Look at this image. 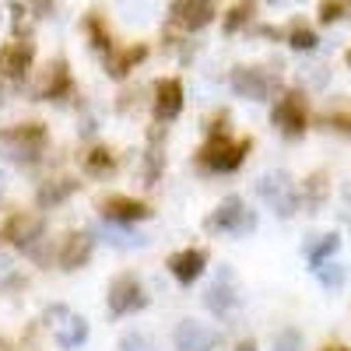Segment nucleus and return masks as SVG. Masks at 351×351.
<instances>
[{"instance_id": "72a5a7b5", "label": "nucleus", "mask_w": 351, "mask_h": 351, "mask_svg": "<svg viewBox=\"0 0 351 351\" xmlns=\"http://www.w3.org/2000/svg\"><path fill=\"white\" fill-rule=\"evenodd\" d=\"M236 351H256V344H253V341H243V344H239Z\"/></svg>"}, {"instance_id": "7c9ffc66", "label": "nucleus", "mask_w": 351, "mask_h": 351, "mask_svg": "<svg viewBox=\"0 0 351 351\" xmlns=\"http://www.w3.org/2000/svg\"><path fill=\"white\" fill-rule=\"evenodd\" d=\"M302 348V334L299 330H281L274 334V351H299Z\"/></svg>"}, {"instance_id": "1a4fd4ad", "label": "nucleus", "mask_w": 351, "mask_h": 351, "mask_svg": "<svg viewBox=\"0 0 351 351\" xmlns=\"http://www.w3.org/2000/svg\"><path fill=\"white\" fill-rule=\"evenodd\" d=\"M172 341H176V351H215L221 344V334L197 324V319H183V324L176 327Z\"/></svg>"}, {"instance_id": "0eeeda50", "label": "nucleus", "mask_w": 351, "mask_h": 351, "mask_svg": "<svg viewBox=\"0 0 351 351\" xmlns=\"http://www.w3.org/2000/svg\"><path fill=\"white\" fill-rule=\"evenodd\" d=\"M215 8H218V0H172L169 18H172V25L186 28V32H197V28L211 25Z\"/></svg>"}, {"instance_id": "4468645a", "label": "nucleus", "mask_w": 351, "mask_h": 351, "mask_svg": "<svg viewBox=\"0 0 351 351\" xmlns=\"http://www.w3.org/2000/svg\"><path fill=\"white\" fill-rule=\"evenodd\" d=\"M180 109H183V84L176 81V77L158 81L155 84V116H158L162 123H169V120L180 116Z\"/></svg>"}, {"instance_id": "a878e982", "label": "nucleus", "mask_w": 351, "mask_h": 351, "mask_svg": "<svg viewBox=\"0 0 351 351\" xmlns=\"http://www.w3.org/2000/svg\"><path fill=\"white\" fill-rule=\"evenodd\" d=\"M348 11H351V0H324V4H319V21L330 25V21L344 18Z\"/></svg>"}, {"instance_id": "cd10ccee", "label": "nucleus", "mask_w": 351, "mask_h": 351, "mask_svg": "<svg viewBox=\"0 0 351 351\" xmlns=\"http://www.w3.org/2000/svg\"><path fill=\"white\" fill-rule=\"evenodd\" d=\"M84 28H88V36H92V46H95V49H102V53H109V49H112V39H109V32L102 28V21H99V18H88V21H84Z\"/></svg>"}, {"instance_id": "9b49d317", "label": "nucleus", "mask_w": 351, "mask_h": 351, "mask_svg": "<svg viewBox=\"0 0 351 351\" xmlns=\"http://www.w3.org/2000/svg\"><path fill=\"white\" fill-rule=\"evenodd\" d=\"M274 84H278V77H271L267 71H260V67H239L236 74H232V88H236L239 95L253 99V102L267 99L274 92Z\"/></svg>"}, {"instance_id": "ddd939ff", "label": "nucleus", "mask_w": 351, "mask_h": 351, "mask_svg": "<svg viewBox=\"0 0 351 351\" xmlns=\"http://www.w3.org/2000/svg\"><path fill=\"white\" fill-rule=\"evenodd\" d=\"M4 239L14 243V246H32L36 239H43V215H32V211H18L8 218L4 225Z\"/></svg>"}, {"instance_id": "39448f33", "label": "nucleus", "mask_w": 351, "mask_h": 351, "mask_svg": "<svg viewBox=\"0 0 351 351\" xmlns=\"http://www.w3.org/2000/svg\"><path fill=\"white\" fill-rule=\"evenodd\" d=\"M46 327L53 330V337H56V344H60V348H77V344H84V337H88L84 316L71 313L67 306L46 309Z\"/></svg>"}, {"instance_id": "f3484780", "label": "nucleus", "mask_w": 351, "mask_h": 351, "mask_svg": "<svg viewBox=\"0 0 351 351\" xmlns=\"http://www.w3.org/2000/svg\"><path fill=\"white\" fill-rule=\"evenodd\" d=\"M204 263H208V253L204 250H183V253L169 256V271L176 274V281L190 285V281H197L204 274Z\"/></svg>"}, {"instance_id": "7ed1b4c3", "label": "nucleus", "mask_w": 351, "mask_h": 351, "mask_svg": "<svg viewBox=\"0 0 351 351\" xmlns=\"http://www.w3.org/2000/svg\"><path fill=\"white\" fill-rule=\"evenodd\" d=\"M256 193L263 197V204H271V208H274L281 218L295 215L299 200H302V190L291 183L288 172H267V176H263V180L256 183Z\"/></svg>"}, {"instance_id": "2f4dec72", "label": "nucleus", "mask_w": 351, "mask_h": 351, "mask_svg": "<svg viewBox=\"0 0 351 351\" xmlns=\"http://www.w3.org/2000/svg\"><path fill=\"white\" fill-rule=\"evenodd\" d=\"M120 351H152V341L144 337V334H127L120 341Z\"/></svg>"}, {"instance_id": "b1692460", "label": "nucleus", "mask_w": 351, "mask_h": 351, "mask_svg": "<svg viewBox=\"0 0 351 351\" xmlns=\"http://www.w3.org/2000/svg\"><path fill=\"white\" fill-rule=\"evenodd\" d=\"M84 169L92 172V176H106L112 169V155L106 148H92V152L84 155Z\"/></svg>"}, {"instance_id": "2eb2a0df", "label": "nucleus", "mask_w": 351, "mask_h": 351, "mask_svg": "<svg viewBox=\"0 0 351 351\" xmlns=\"http://www.w3.org/2000/svg\"><path fill=\"white\" fill-rule=\"evenodd\" d=\"M32 67V43H8L0 49V74L8 77H25V71Z\"/></svg>"}, {"instance_id": "473e14b6", "label": "nucleus", "mask_w": 351, "mask_h": 351, "mask_svg": "<svg viewBox=\"0 0 351 351\" xmlns=\"http://www.w3.org/2000/svg\"><path fill=\"white\" fill-rule=\"evenodd\" d=\"M36 8H39V18H43V14L53 11V0H36Z\"/></svg>"}, {"instance_id": "e433bc0d", "label": "nucleus", "mask_w": 351, "mask_h": 351, "mask_svg": "<svg viewBox=\"0 0 351 351\" xmlns=\"http://www.w3.org/2000/svg\"><path fill=\"white\" fill-rule=\"evenodd\" d=\"M324 351H348V348H324Z\"/></svg>"}, {"instance_id": "9d476101", "label": "nucleus", "mask_w": 351, "mask_h": 351, "mask_svg": "<svg viewBox=\"0 0 351 351\" xmlns=\"http://www.w3.org/2000/svg\"><path fill=\"white\" fill-rule=\"evenodd\" d=\"M204 302H208V309L218 313V316H228V313L239 309L243 295H239V288H236V274H232L228 267H221L218 281L208 288V299H204Z\"/></svg>"}, {"instance_id": "a211bd4d", "label": "nucleus", "mask_w": 351, "mask_h": 351, "mask_svg": "<svg viewBox=\"0 0 351 351\" xmlns=\"http://www.w3.org/2000/svg\"><path fill=\"white\" fill-rule=\"evenodd\" d=\"M71 92V71L67 60H53V67L46 71L43 84H39V99H64Z\"/></svg>"}, {"instance_id": "423d86ee", "label": "nucleus", "mask_w": 351, "mask_h": 351, "mask_svg": "<svg viewBox=\"0 0 351 351\" xmlns=\"http://www.w3.org/2000/svg\"><path fill=\"white\" fill-rule=\"evenodd\" d=\"M148 306V295L134 274H120L112 285H109V313L112 316H127L134 309H144Z\"/></svg>"}, {"instance_id": "4be33fe9", "label": "nucleus", "mask_w": 351, "mask_h": 351, "mask_svg": "<svg viewBox=\"0 0 351 351\" xmlns=\"http://www.w3.org/2000/svg\"><path fill=\"white\" fill-rule=\"evenodd\" d=\"M102 239L109 246H120V250H130V246H144V236H137V232H127L123 228H102Z\"/></svg>"}, {"instance_id": "58836bf2", "label": "nucleus", "mask_w": 351, "mask_h": 351, "mask_svg": "<svg viewBox=\"0 0 351 351\" xmlns=\"http://www.w3.org/2000/svg\"><path fill=\"white\" fill-rule=\"evenodd\" d=\"M348 64H351V53H348Z\"/></svg>"}, {"instance_id": "5701e85b", "label": "nucleus", "mask_w": 351, "mask_h": 351, "mask_svg": "<svg viewBox=\"0 0 351 351\" xmlns=\"http://www.w3.org/2000/svg\"><path fill=\"white\" fill-rule=\"evenodd\" d=\"M148 169H144V180L148 183H155L158 176H162V169H165V155H162V148H158V134H152V144H148Z\"/></svg>"}, {"instance_id": "393cba45", "label": "nucleus", "mask_w": 351, "mask_h": 351, "mask_svg": "<svg viewBox=\"0 0 351 351\" xmlns=\"http://www.w3.org/2000/svg\"><path fill=\"white\" fill-rule=\"evenodd\" d=\"M316 32H313V28H306V25H295V28H291V32H288V46L291 49H316Z\"/></svg>"}, {"instance_id": "c9c22d12", "label": "nucleus", "mask_w": 351, "mask_h": 351, "mask_svg": "<svg viewBox=\"0 0 351 351\" xmlns=\"http://www.w3.org/2000/svg\"><path fill=\"white\" fill-rule=\"evenodd\" d=\"M0 197H4V172H0Z\"/></svg>"}, {"instance_id": "f704fd0d", "label": "nucleus", "mask_w": 351, "mask_h": 351, "mask_svg": "<svg viewBox=\"0 0 351 351\" xmlns=\"http://www.w3.org/2000/svg\"><path fill=\"white\" fill-rule=\"evenodd\" d=\"M0 351H11V344H8L4 337H0Z\"/></svg>"}, {"instance_id": "c756f323", "label": "nucleus", "mask_w": 351, "mask_h": 351, "mask_svg": "<svg viewBox=\"0 0 351 351\" xmlns=\"http://www.w3.org/2000/svg\"><path fill=\"white\" fill-rule=\"evenodd\" d=\"M324 180H327V176L316 172V176H309V183H306V193H309V204H313V208H319V204H324V193H327Z\"/></svg>"}, {"instance_id": "c85d7f7f", "label": "nucleus", "mask_w": 351, "mask_h": 351, "mask_svg": "<svg viewBox=\"0 0 351 351\" xmlns=\"http://www.w3.org/2000/svg\"><path fill=\"white\" fill-rule=\"evenodd\" d=\"M250 0H243V4H236V8H232L228 11V18H225V32H239V28H243V21L250 18Z\"/></svg>"}, {"instance_id": "6e6552de", "label": "nucleus", "mask_w": 351, "mask_h": 351, "mask_svg": "<svg viewBox=\"0 0 351 351\" xmlns=\"http://www.w3.org/2000/svg\"><path fill=\"white\" fill-rule=\"evenodd\" d=\"M274 123H278L288 137H302V134H306L309 112H306V99H302V92H288V95H281V102L274 106Z\"/></svg>"}, {"instance_id": "6ab92c4d", "label": "nucleus", "mask_w": 351, "mask_h": 351, "mask_svg": "<svg viewBox=\"0 0 351 351\" xmlns=\"http://www.w3.org/2000/svg\"><path fill=\"white\" fill-rule=\"evenodd\" d=\"M144 56H148V49H144V46H130V49H123V53H112V49H109V74H112V77H127V74L144 60Z\"/></svg>"}, {"instance_id": "bb28decb", "label": "nucleus", "mask_w": 351, "mask_h": 351, "mask_svg": "<svg viewBox=\"0 0 351 351\" xmlns=\"http://www.w3.org/2000/svg\"><path fill=\"white\" fill-rule=\"evenodd\" d=\"M316 274H319V281H324L327 288H341V285H344V278H348L341 263H327V260L316 267Z\"/></svg>"}, {"instance_id": "4c0bfd02", "label": "nucleus", "mask_w": 351, "mask_h": 351, "mask_svg": "<svg viewBox=\"0 0 351 351\" xmlns=\"http://www.w3.org/2000/svg\"><path fill=\"white\" fill-rule=\"evenodd\" d=\"M0 102H4V88H0Z\"/></svg>"}, {"instance_id": "f257e3e1", "label": "nucleus", "mask_w": 351, "mask_h": 351, "mask_svg": "<svg viewBox=\"0 0 351 351\" xmlns=\"http://www.w3.org/2000/svg\"><path fill=\"white\" fill-rule=\"evenodd\" d=\"M43 148H46L43 123H21L11 130H0V155L14 165H36Z\"/></svg>"}, {"instance_id": "f8f14e48", "label": "nucleus", "mask_w": 351, "mask_h": 351, "mask_svg": "<svg viewBox=\"0 0 351 351\" xmlns=\"http://www.w3.org/2000/svg\"><path fill=\"white\" fill-rule=\"evenodd\" d=\"M99 208H102L106 221H116V225H134V221H144V218L152 215L148 204L134 200V197H106Z\"/></svg>"}, {"instance_id": "412c9836", "label": "nucleus", "mask_w": 351, "mask_h": 351, "mask_svg": "<svg viewBox=\"0 0 351 351\" xmlns=\"http://www.w3.org/2000/svg\"><path fill=\"white\" fill-rule=\"evenodd\" d=\"M74 190H77V180H56V183H49V186L39 190V204H43V208H53V204L67 200Z\"/></svg>"}, {"instance_id": "20e7f679", "label": "nucleus", "mask_w": 351, "mask_h": 351, "mask_svg": "<svg viewBox=\"0 0 351 351\" xmlns=\"http://www.w3.org/2000/svg\"><path fill=\"white\" fill-rule=\"evenodd\" d=\"M211 232H228V236H246V232L256 228V215L246 208L239 197H225L218 204V211L204 221Z\"/></svg>"}, {"instance_id": "dca6fc26", "label": "nucleus", "mask_w": 351, "mask_h": 351, "mask_svg": "<svg viewBox=\"0 0 351 351\" xmlns=\"http://www.w3.org/2000/svg\"><path fill=\"white\" fill-rule=\"evenodd\" d=\"M88 260H92V236H88V232H71V236L64 239V246H60L64 271H77Z\"/></svg>"}, {"instance_id": "aec40b11", "label": "nucleus", "mask_w": 351, "mask_h": 351, "mask_svg": "<svg viewBox=\"0 0 351 351\" xmlns=\"http://www.w3.org/2000/svg\"><path fill=\"white\" fill-rule=\"evenodd\" d=\"M337 246H341V236H319V239H313V243H306V256H309V263H313V271L324 263L330 253H337Z\"/></svg>"}, {"instance_id": "f03ea898", "label": "nucleus", "mask_w": 351, "mask_h": 351, "mask_svg": "<svg viewBox=\"0 0 351 351\" xmlns=\"http://www.w3.org/2000/svg\"><path fill=\"white\" fill-rule=\"evenodd\" d=\"M246 152H250V137L228 141L221 130H215L211 141L200 148V165H204V169H215V172H232V169L243 165Z\"/></svg>"}]
</instances>
